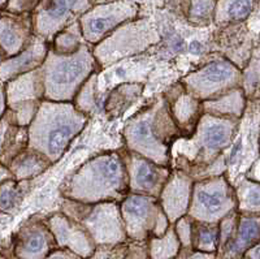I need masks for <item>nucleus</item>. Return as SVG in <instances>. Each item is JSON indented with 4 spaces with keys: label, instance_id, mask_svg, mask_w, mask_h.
<instances>
[{
    "label": "nucleus",
    "instance_id": "423d86ee",
    "mask_svg": "<svg viewBox=\"0 0 260 259\" xmlns=\"http://www.w3.org/2000/svg\"><path fill=\"white\" fill-rule=\"evenodd\" d=\"M159 41V32L150 20L134 18L116 27L110 36L92 46V55L101 69L107 68L145 52Z\"/></svg>",
    "mask_w": 260,
    "mask_h": 259
},
{
    "label": "nucleus",
    "instance_id": "6e6552de",
    "mask_svg": "<svg viewBox=\"0 0 260 259\" xmlns=\"http://www.w3.org/2000/svg\"><path fill=\"white\" fill-rule=\"evenodd\" d=\"M236 210L234 188L225 175L194 181L187 214L192 220L219 224Z\"/></svg>",
    "mask_w": 260,
    "mask_h": 259
},
{
    "label": "nucleus",
    "instance_id": "393cba45",
    "mask_svg": "<svg viewBox=\"0 0 260 259\" xmlns=\"http://www.w3.org/2000/svg\"><path fill=\"white\" fill-rule=\"evenodd\" d=\"M51 165L52 163L43 154L26 148L16 158H13L12 162L7 165V169L12 179L17 181H25V180L37 179L43 172L47 171Z\"/></svg>",
    "mask_w": 260,
    "mask_h": 259
},
{
    "label": "nucleus",
    "instance_id": "1a4fd4ad",
    "mask_svg": "<svg viewBox=\"0 0 260 259\" xmlns=\"http://www.w3.org/2000/svg\"><path fill=\"white\" fill-rule=\"evenodd\" d=\"M120 212L126 237L136 242L160 237L171 225L157 198L148 195L129 193L120 202Z\"/></svg>",
    "mask_w": 260,
    "mask_h": 259
},
{
    "label": "nucleus",
    "instance_id": "37998d69",
    "mask_svg": "<svg viewBox=\"0 0 260 259\" xmlns=\"http://www.w3.org/2000/svg\"><path fill=\"white\" fill-rule=\"evenodd\" d=\"M8 177H11V174H9V171L7 169V167H4V165H0V183H2L3 180L8 179Z\"/></svg>",
    "mask_w": 260,
    "mask_h": 259
},
{
    "label": "nucleus",
    "instance_id": "79ce46f5",
    "mask_svg": "<svg viewBox=\"0 0 260 259\" xmlns=\"http://www.w3.org/2000/svg\"><path fill=\"white\" fill-rule=\"evenodd\" d=\"M7 109L6 104V94H4V85L0 83V118L4 115V112Z\"/></svg>",
    "mask_w": 260,
    "mask_h": 259
},
{
    "label": "nucleus",
    "instance_id": "4be33fe9",
    "mask_svg": "<svg viewBox=\"0 0 260 259\" xmlns=\"http://www.w3.org/2000/svg\"><path fill=\"white\" fill-rule=\"evenodd\" d=\"M27 128L17 125L8 109H6L0 118V165L7 167L13 158L27 148Z\"/></svg>",
    "mask_w": 260,
    "mask_h": 259
},
{
    "label": "nucleus",
    "instance_id": "a18cd8bd",
    "mask_svg": "<svg viewBox=\"0 0 260 259\" xmlns=\"http://www.w3.org/2000/svg\"><path fill=\"white\" fill-rule=\"evenodd\" d=\"M7 3H8V0H0V13H2V11L6 9Z\"/></svg>",
    "mask_w": 260,
    "mask_h": 259
},
{
    "label": "nucleus",
    "instance_id": "2eb2a0df",
    "mask_svg": "<svg viewBox=\"0 0 260 259\" xmlns=\"http://www.w3.org/2000/svg\"><path fill=\"white\" fill-rule=\"evenodd\" d=\"M256 46L257 43L254 42V36L246 22L220 26L213 36V51L216 55L231 62L241 71L251 59Z\"/></svg>",
    "mask_w": 260,
    "mask_h": 259
},
{
    "label": "nucleus",
    "instance_id": "cd10ccee",
    "mask_svg": "<svg viewBox=\"0 0 260 259\" xmlns=\"http://www.w3.org/2000/svg\"><path fill=\"white\" fill-rule=\"evenodd\" d=\"M32 188V180L17 181L8 177L0 183V212L13 216Z\"/></svg>",
    "mask_w": 260,
    "mask_h": 259
},
{
    "label": "nucleus",
    "instance_id": "6ab92c4d",
    "mask_svg": "<svg viewBox=\"0 0 260 259\" xmlns=\"http://www.w3.org/2000/svg\"><path fill=\"white\" fill-rule=\"evenodd\" d=\"M162 95L168 103L171 116L180 130L181 137L191 136L199 119L203 115L201 100L187 93L181 82L172 85Z\"/></svg>",
    "mask_w": 260,
    "mask_h": 259
},
{
    "label": "nucleus",
    "instance_id": "4c0bfd02",
    "mask_svg": "<svg viewBox=\"0 0 260 259\" xmlns=\"http://www.w3.org/2000/svg\"><path fill=\"white\" fill-rule=\"evenodd\" d=\"M176 256L177 259H215V253H202L191 247H181Z\"/></svg>",
    "mask_w": 260,
    "mask_h": 259
},
{
    "label": "nucleus",
    "instance_id": "f704fd0d",
    "mask_svg": "<svg viewBox=\"0 0 260 259\" xmlns=\"http://www.w3.org/2000/svg\"><path fill=\"white\" fill-rule=\"evenodd\" d=\"M259 46H256L251 55V59L248 60L245 68L241 71V89L250 102L259 99Z\"/></svg>",
    "mask_w": 260,
    "mask_h": 259
},
{
    "label": "nucleus",
    "instance_id": "49530a36",
    "mask_svg": "<svg viewBox=\"0 0 260 259\" xmlns=\"http://www.w3.org/2000/svg\"><path fill=\"white\" fill-rule=\"evenodd\" d=\"M6 59V55H4V52L2 50H0V63L3 62V60Z\"/></svg>",
    "mask_w": 260,
    "mask_h": 259
},
{
    "label": "nucleus",
    "instance_id": "5701e85b",
    "mask_svg": "<svg viewBox=\"0 0 260 259\" xmlns=\"http://www.w3.org/2000/svg\"><path fill=\"white\" fill-rule=\"evenodd\" d=\"M247 102L248 100L242 89L236 88L215 99L202 102V107H203V113L207 115L241 120L247 108Z\"/></svg>",
    "mask_w": 260,
    "mask_h": 259
},
{
    "label": "nucleus",
    "instance_id": "a19ab883",
    "mask_svg": "<svg viewBox=\"0 0 260 259\" xmlns=\"http://www.w3.org/2000/svg\"><path fill=\"white\" fill-rule=\"evenodd\" d=\"M242 256L245 259H259V244H255L254 246L247 249Z\"/></svg>",
    "mask_w": 260,
    "mask_h": 259
},
{
    "label": "nucleus",
    "instance_id": "f03ea898",
    "mask_svg": "<svg viewBox=\"0 0 260 259\" xmlns=\"http://www.w3.org/2000/svg\"><path fill=\"white\" fill-rule=\"evenodd\" d=\"M59 191L62 199L80 204H120L129 194L122 151H107L86 160L62 181Z\"/></svg>",
    "mask_w": 260,
    "mask_h": 259
},
{
    "label": "nucleus",
    "instance_id": "f257e3e1",
    "mask_svg": "<svg viewBox=\"0 0 260 259\" xmlns=\"http://www.w3.org/2000/svg\"><path fill=\"white\" fill-rule=\"evenodd\" d=\"M240 123L203 113L191 136L180 137L172 146L171 168L180 169L194 181L224 175V151L233 143Z\"/></svg>",
    "mask_w": 260,
    "mask_h": 259
},
{
    "label": "nucleus",
    "instance_id": "de8ad7c7",
    "mask_svg": "<svg viewBox=\"0 0 260 259\" xmlns=\"http://www.w3.org/2000/svg\"><path fill=\"white\" fill-rule=\"evenodd\" d=\"M91 3H92V6H94V3H102V0H91Z\"/></svg>",
    "mask_w": 260,
    "mask_h": 259
},
{
    "label": "nucleus",
    "instance_id": "0eeeda50",
    "mask_svg": "<svg viewBox=\"0 0 260 259\" xmlns=\"http://www.w3.org/2000/svg\"><path fill=\"white\" fill-rule=\"evenodd\" d=\"M61 212L81 224L98 246L118 245L126 241L118 202L87 205L64 199Z\"/></svg>",
    "mask_w": 260,
    "mask_h": 259
},
{
    "label": "nucleus",
    "instance_id": "c9c22d12",
    "mask_svg": "<svg viewBox=\"0 0 260 259\" xmlns=\"http://www.w3.org/2000/svg\"><path fill=\"white\" fill-rule=\"evenodd\" d=\"M172 225H173L176 236H177L178 241H180L181 247H191L192 219L189 215H183Z\"/></svg>",
    "mask_w": 260,
    "mask_h": 259
},
{
    "label": "nucleus",
    "instance_id": "ddd939ff",
    "mask_svg": "<svg viewBox=\"0 0 260 259\" xmlns=\"http://www.w3.org/2000/svg\"><path fill=\"white\" fill-rule=\"evenodd\" d=\"M4 94L7 109L17 120L24 123L32 120L45 95L41 69L21 74L4 83Z\"/></svg>",
    "mask_w": 260,
    "mask_h": 259
},
{
    "label": "nucleus",
    "instance_id": "a878e982",
    "mask_svg": "<svg viewBox=\"0 0 260 259\" xmlns=\"http://www.w3.org/2000/svg\"><path fill=\"white\" fill-rule=\"evenodd\" d=\"M145 85L141 82H125L115 86L106 98L103 109L110 119L122 116L130 107L142 97Z\"/></svg>",
    "mask_w": 260,
    "mask_h": 259
},
{
    "label": "nucleus",
    "instance_id": "c85d7f7f",
    "mask_svg": "<svg viewBox=\"0 0 260 259\" xmlns=\"http://www.w3.org/2000/svg\"><path fill=\"white\" fill-rule=\"evenodd\" d=\"M236 210L240 214L260 215V184L243 177L234 188Z\"/></svg>",
    "mask_w": 260,
    "mask_h": 259
},
{
    "label": "nucleus",
    "instance_id": "c03bdc74",
    "mask_svg": "<svg viewBox=\"0 0 260 259\" xmlns=\"http://www.w3.org/2000/svg\"><path fill=\"white\" fill-rule=\"evenodd\" d=\"M12 219V216L11 215H7V214H3V212H0V227L2 225H4V224L9 223V220Z\"/></svg>",
    "mask_w": 260,
    "mask_h": 259
},
{
    "label": "nucleus",
    "instance_id": "ea45409f",
    "mask_svg": "<svg viewBox=\"0 0 260 259\" xmlns=\"http://www.w3.org/2000/svg\"><path fill=\"white\" fill-rule=\"evenodd\" d=\"M246 179L259 183V158H256L254 162V164L250 167L247 175H246Z\"/></svg>",
    "mask_w": 260,
    "mask_h": 259
},
{
    "label": "nucleus",
    "instance_id": "09e8293b",
    "mask_svg": "<svg viewBox=\"0 0 260 259\" xmlns=\"http://www.w3.org/2000/svg\"><path fill=\"white\" fill-rule=\"evenodd\" d=\"M0 259H3V256H2V254H0Z\"/></svg>",
    "mask_w": 260,
    "mask_h": 259
},
{
    "label": "nucleus",
    "instance_id": "9d476101",
    "mask_svg": "<svg viewBox=\"0 0 260 259\" xmlns=\"http://www.w3.org/2000/svg\"><path fill=\"white\" fill-rule=\"evenodd\" d=\"M181 85L192 97L206 102L232 89L241 88V69L221 56L215 55L210 62L183 77Z\"/></svg>",
    "mask_w": 260,
    "mask_h": 259
},
{
    "label": "nucleus",
    "instance_id": "412c9836",
    "mask_svg": "<svg viewBox=\"0 0 260 259\" xmlns=\"http://www.w3.org/2000/svg\"><path fill=\"white\" fill-rule=\"evenodd\" d=\"M31 13H0V50L7 57L15 56L32 37Z\"/></svg>",
    "mask_w": 260,
    "mask_h": 259
},
{
    "label": "nucleus",
    "instance_id": "20e7f679",
    "mask_svg": "<svg viewBox=\"0 0 260 259\" xmlns=\"http://www.w3.org/2000/svg\"><path fill=\"white\" fill-rule=\"evenodd\" d=\"M89 118L71 102L42 100L37 115L27 127V148L38 151L56 163L72 142L85 129Z\"/></svg>",
    "mask_w": 260,
    "mask_h": 259
},
{
    "label": "nucleus",
    "instance_id": "7ed1b4c3",
    "mask_svg": "<svg viewBox=\"0 0 260 259\" xmlns=\"http://www.w3.org/2000/svg\"><path fill=\"white\" fill-rule=\"evenodd\" d=\"M126 150L151 162L171 167L172 146L181 137L164 95L159 94L125 123Z\"/></svg>",
    "mask_w": 260,
    "mask_h": 259
},
{
    "label": "nucleus",
    "instance_id": "7c9ffc66",
    "mask_svg": "<svg viewBox=\"0 0 260 259\" xmlns=\"http://www.w3.org/2000/svg\"><path fill=\"white\" fill-rule=\"evenodd\" d=\"M216 0H181L180 9L185 20L194 26H206L213 18Z\"/></svg>",
    "mask_w": 260,
    "mask_h": 259
},
{
    "label": "nucleus",
    "instance_id": "c756f323",
    "mask_svg": "<svg viewBox=\"0 0 260 259\" xmlns=\"http://www.w3.org/2000/svg\"><path fill=\"white\" fill-rule=\"evenodd\" d=\"M72 103L87 118L90 115L96 113L101 108H103V104L101 103L99 89H98V73L91 74L87 78V81L81 86Z\"/></svg>",
    "mask_w": 260,
    "mask_h": 259
},
{
    "label": "nucleus",
    "instance_id": "39448f33",
    "mask_svg": "<svg viewBox=\"0 0 260 259\" xmlns=\"http://www.w3.org/2000/svg\"><path fill=\"white\" fill-rule=\"evenodd\" d=\"M39 69L45 88L43 99L72 103L81 86L91 74L99 73L101 67L92 55V46L83 43L77 52L69 55L48 48L47 56Z\"/></svg>",
    "mask_w": 260,
    "mask_h": 259
},
{
    "label": "nucleus",
    "instance_id": "f8f14e48",
    "mask_svg": "<svg viewBox=\"0 0 260 259\" xmlns=\"http://www.w3.org/2000/svg\"><path fill=\"white\" fill-rule=\"evenodd\" d=\"M91 7V0H41L31 13L32 33L50 44L60 30L78 21Z\"/></svg>",
    "mask_w": 260,
    "mask_h": 259
},
{
    "label": "nucleus",
    "instance_id": "473e14b6",
    "mask_svg": "<svg viewBox=\"0 0 260 259\" xmlns=\"http://www.w3.org/2000/svg\"><path fill=\"white\" fill-rule=\"evenodd\" d=\"M83 43H86L81 33V27L78 21L68 25L62 30H60L50 43V48L57 53L69 55L77 52Z\"/></svg>",
    "mask_w": 260,
    "mask_h": 259
},
{
    "label": "nucleus",
    "instance_id": "72a5a7b5",
    "mask_svg": "<svg viewBox=\"0 0 260 259\" xmlns=\"http://www.w3.org/2000/svg\"><path fill=\"white\" fill-rule=\"evenodd\" d=\"M180 249V241L172 224L164 235L148 240L147 251L150 259H173L177 255Z\"/></svg>",
    "mask_w": 260,
    "mask_h": 259
},
{
    "label": "nucleus",
    "instance_id": "9b49d317",
    "mask_svg": "<svg viewBox=\"0 0 260 259\" xmlns=\"http://www.w3.org/2000/svg\"><path fill=\"white\" fill-rule=\"evenodd\" d=\"M138 4L132 0H111L95 4L78 18L85 42L95 46L127 21L137 18Z\"/></svg>",
    "mask_w": 260,
    "mask_h": 259
},
{
    "label": "nucleus",
    "instance_id": "b1692460",
    "mask_svg": "<svg viewBox=\"0 0 260 259\" xmlns=\"http://www.w3.org/2000/svg\"><path fill=\"white\" fill-rule=\"evenodd\" d=\"M260 215L240 214L234 237L224 249L229 256H242L247 249L259 244Z\"/></svg>",
    "mask_w": 260,
    "mask_h": 259
},
{
    "label": "nucleus",
    "instance_id": "e433bc0d",
    "mask_svg": "<svg viewBox=\"0 0 260 259\" xmlns=\"http://www.w3.org/2000/svg\"><path fill=\"white\" fill-rule=\"evenodd\" d=\"M41 0H8L4 11L13 15H24V13H32Z\"/></svg>",
    "mask_w": 260,
    "mask_h": 259
},
{
    "label": "nucleus",
    "instance_id": "2f4dec72",
    "mask_svg": "<svg viewBox=\"0 0 260 259\" xmlns=\"http://www.w3.org/2000/svg\"><path fill=\"white\" fill-rule=\"evenodd\" d=\"M219 245V225L192 220L191 249L202 253H215Z\"/></svg>",
    "mask_w": 260,
    "mask_h": 259
},
{
    "label": "nucleus",
    "instance_id": "58836bf2",
    "mask_svg": "<svg viewBox=\"0 0 260 259\" xmlns=\"http://www.w3.org/2000/svg\"><path fill=\"white\" fill-rule=\"evenodd\" d=\"M45 259H82L80 256H77L76 254L71 253L68 250H57L52 251L48 256H46Z\"/></svg>",
    "mask_w": 260,
    "mask_h": 259
},
{
    "label": "nucleus",
    "instance_id": "f3484780",
    "mask_svg": "<svg viewBox=\"0 0 260 259\" xmlns=\"http://www.w3.org/2000/svg\"><path fill=\"white\" fill-rule=\"evenodd\" d=\"M46 219L56 246L62 247L64 250L71 251L80 258L92 256L96 245L81 224L62 214L61 211L53 212Z\"/></svg>",
    "mask_w": 260,
    "mask_h": 259
},
{
    "label": "nucleus",
    "instance_id": "dca6fc26",
    "mask_svg": "<svg viewBox=\"0 0 260 259\" xmlns=\"http://www.w3.org/2000/svg\"><path fill=\"white\" fill-rule=\"evenodd\" d=\"M56 247L47 219L32 215L21 224L15 235V255L17 259H45Z\"/></svg>",
    "mask_w": 260,
    "mask_h": 259
},
{
    "label": "nucleus",
    "instance_id": "4468645a",
    "mask_svg": "<svg viewBox=\"0 0 260 259\" xmlns=\"http://www.w3.org/2000/svg\"><path fill=\"white\" fill-rule=\"evenodd\" d=\"M122 155L126 167L129 193L154 198L159 197L171 174V167L159 165L127 150L122 151Z\"/></svg>",
    "mask_w": 260,
    "mask_h": 259
},
{
    "label": "nucleus",
    "instance_id": "a211bd4d",
    "mask_svg": "<svg viewBox=\"0 0 260 259\" xmlns=\"http://www.w3.org/2000/svg\"><path fill=\"white\" fill-rule=\"evenodd\" d=\"M194 180L180 169L171 168L167 183L162 186L157 200L171 224L186 215L191 199Z\"/></svg>",
    "mask_w": 260,
    "mask_h": 259
},
{
    "label": "nucleus",
    "instance_id": "aec40b11",
    "mask_svg": "<svg viewBox=\"0 0 260 259\" xmlns=\"http://www.w3.org/2000/svg\"><path fill=\"white\" fill-rule=\"evenodd\" d=\"M50 44L45 39L34 36L27 44L15 56L7 57L0 63V83H6L16 77L41 68L47 56Z\"/></svg>",
    "mask_w": 260,
    "mask_h": 259
},
{
    "label": "nucleus",
    "instance_id": "bb28decb",
    "mask_svg": "<svg viewBox=\"0 0 260 259\" xmlns=\"http://www.w3.org/2000/svg\"><path fill=\"white\" fill-rule=\"evenodd\" d=\"M256 4L257 0H216L212 21L219 26L245 22Z\"/></svg>",
    "mask_w": 260,
    "mask_h": 259
}]
</instances>
